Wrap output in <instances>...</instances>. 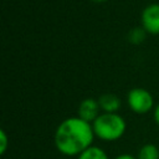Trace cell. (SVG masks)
Listing matches in <instances>:
<instances>
[{"instance_id": "6da1fadb", "label": "cell", "mask_w": 159, "mask_h": 159, "mask_svg": "<svg viewBox=\"0 0 159 159\" xmlns=\"http://www.w3.org/2000/svg\"><path fill=\"white\" fill-rule=\"evenodd\" d=\"M92 123L81 119L78 116L63 119L55 132V147L66 157H78L89 148L94 139Z\"/></svg>"}, {"instance_id": "5b68a950", "label": "cell", "mask_w": 159, "mask_h": 159, "mask_svg": "<svg viewBox=\"0 0 159 159\" xmlns=\"http://www.w3.org/2000/svg\"><path fill=\"white\" fill-rule=\"evenodd\" d=\"M101 107H99V103H98V99H94V98H86L83 99L80 106H78V109H77V116L88 122V123H93V120L101 114Z\"/></svg>"}, {"instance_id": "ba28073f", "label": "cell", "mask_w": 159, "mask_h": 159, "mask_svg": "<svg viewBox=\"0 0 159 159\" xmlns=\"http://www.w3.org/2000/svg\"><path fill=\"white\" fill-rule=\"evenodd\" d=\"M77 159H108V155L102 148L91 145L84 152H82L77 157Z\"/></svg>"}, {"instance_id": "4fadbf2b", "label": "cell", "mask_w": 159, "mask_h": 159, "mask_svg": "<svg viewBox=\"0 0 159 159\" xmlns=\"http://www.w3.org/2000/svg\"><path fill=\"white\" fill-rule=\"evenodd\" d=\"M92 1H96V2H102V1H106V0H92Z\"/></svg>"}, {"instance_id": "8992f818", "label": "cell", "mask_w": 159, "mask_h": 159, "mask_svg": "<svg viewBox=\"0 0 159 159\" xmlns=\"http://www.w3.org/2000/svg\"><path fill=\"white\" fill-rule=\"evenodd\" d=\"M98 103L102 112L106 113H118L120 107V99L114 93H104L98 98Z\"/></svg>"}, {"instance_id": "7c38bea8", "label": "cell", "mask_w": 159, "mask_h": 159, "mask_svg": "<svg viewBox=\"0 0 159 159\" xmlns=\"http://www.w3.org/2000/svg\"><path fill=\"white\" fill-rule=\"evenodd\" d=\"M113 159H137V157H134V155H132V154H127V153H124V154H119V155H117V157L113 158Z\"/></svg>"}, {"instance_id": "30bf717a", "label": "cell", "mask_w": 159, "mask_h": 159, "mask_svg": "<svg viewBox=\"0 0 159 159\" xmlns=\"http://www.w3.org/2000/svg\"><path fill=\"white\" fill-rule=\"evenodd\" d=\"M0 140H1V147H0V154L4 155L6 149H7V135L4 129L0 130Z\"/></svg>"}, {"instance_id": "3957f363", "label": "cell", "mask_w": 159, "mask_h": 159, "mask_svg": "<svg viewBox=\"0 0 159 159\" xmlns=\"http://www.w3.org/2000/svg\"><path fill=\"white\" fill-rule=\"evenodd\" d=\"M127 103L133 113L145 114L154 109V98L152 93L142 87L132 88L127 94Z\"/></svg>"}, {"instance_id": "7a4b0ae2", "label": "cell", "mask_w": 159, "mask_h": 159, "mask_svg": "<svg viewBox=\"0 0 159 159\" xmlns=\"http://www.w3.org/2000/svg\"><path fill=\"white\" fill-rule=\"evenodd\" d=\"M94 135L103 142H116L123 137L127 129L125 119L118 113L102 112L92 123Z\"/></svg>"}, {"instance_id": "277c9868", "label": "cell", "mask_w": 159, "mask_h": 159, "mask_svg": "<svg viewBox=\"0 0 159 159\" xmlns=\"http://www.w3.org/2000/svg\"><path fill=\"white\" fill-rule=\"evenodd\" d=\"M142 27L150 35H159V4L148 5L142 12Z\"/></svg>"}, {"instance_id": "52a82bcc", "label": "cell", "mask_w": 159, "mask_h": 159, "mask_svg": "<svg viewBox=\"0 0 159 159\" xmlns=\"http://www.w3.org/2000/svg\"><path fill=\"white\" fill-rule=\"evenodd\" d=\"M137 159H159V148L153 143H147L139 148Z\"/></svg>"}, {"instance_id": "9c48e42d", "label": "cell", "mask_w": 159, "mask_h": 159, "mask_svg": "<svg viewBox=\"0 0 159 159\" xmlns=\"http://www.w3.org/2000/svg\"><path fill=\"white\" fill-rule=\"evenodd\" d=\"M145 35H147V31H145L143 27H135V29H133V30L129 32L128 39H129V41H130L132 43L138 45V43H140V42L144 41Z\"/></svg>"}, {"instance_id": "8fae6325", "label": "cell", "mask_w": 159, "mask_h": 159, "mask_svg": "<svg viewBox=\"0 0 159 159\" xmlns=\"http://www.w3.org/2000/svg\"><path fill=\"white\" fill-rule=\"evenodd\" d=\"M153 118H154V122L157 123V125H159V103L153 109Z\"/></svg>"}]
</instances>
